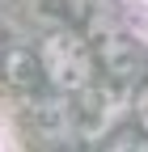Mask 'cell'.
Returning <instances> with one entry per match:
<instances>
[{
  "label": "cell",
  "mask_w": 148,
  "mask_h": 152,
  "mask_svg": "<svg viewBox=\"0 0 148 152\" xmlns=\"http://www.w3.org/2000/svg\"><path fill=\"white\" fill-rule=\"evenodd\" d=\"M38 59H42V72L51 76V85L55 89H85L89 80H93V51H89L76 34H51L42 51H38Z\"/></svg>",
  "instance_id": "6da1fadb"
},
{
  "label": "cell",
  "mask_w": 148,
  "mask_h": 152,
  "mask_svg": "<svg viewBox=\"0 0 148 152\" xmlns=\"http://www.w3.org/2000/svg\"><path fill=\"white\" fill-rule=\"evenodd\" d=\"M110 152H148V140H136V135H123L110 144Z\"/></svg>",
  "instance_id": "7a4b0ae2"
},
{
  "label": "cell",
  "mask_w": 148,
  "mask_h": 152,
  "mask_svg": "<svg viewBox=\"0 0 148 152\" xmlns=\"http://www.w3.org/2000/svg\"><path fill=\"white\" fill-rule=\"evenodd\" d=\"M136 106H140V123H144V131H148V85L140 89V102H136Z\"/></svg>",
  "instance_id": "3957f363"
}]
</instances>
